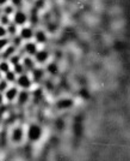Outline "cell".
I'll return each mask as SVG.
<instances>
[{
  "mask_svg": "<svg viewBox=\"0 0 130 161\" xmlns=\"http://www.w3.org/2000/svg\"><path fill=\"white\" fill-rule=\"evenodd\" d=\"M6 35H7L6 27H4V25L0 24V37H6Z\"/></svg>",
  "mask_w": 130,
  "mask_h": 161,
  "instance_id": "obj_26",
  "label": "cell"
},
{
  "mask_svg": "<svg viewBox=\"0 0 130 161\" xmlns=\"http://www.w3.org/2000/svg\"><path fill=\"white\" fill-rule=\"evenodd\" d=\"M73 100L72 99H68V97H65V99H60L58 102H56V107L58 109H67V108H71L73 106Z\"/></svg>",
  "mask_w": 130,
  "mask_h": 161,
  "instance_id": "obj_12",
  "label": "cell"
},
{
  "mask_svg": "<svg viewBox=\"0 0 130 161\" xmlns=\"http://www.w3.org/2000/svg\"><path fill=\"white\" fill-rule=\"evenodd\" d=\"M11 45V40L7 37H0V53L5 49L6 47H8Z\"/></svg>",
  "mask_w": 130,
  "mask_h": 161,
  "instance_id": "obj_18",
  "label": "cell"
},
{
  "mask_svg": "<svg viewBox=\"0 0 130 161\" xmlns=\"http://www.w3.org/2000/svg\"><path fill=\"white\" fill-rule=\"evenodd\" d=\"M33 30L31 29V28L29 27H24L22 28L19 30V33H18V35H19V37L22 39V40H25V41H30L31 39H33Z\"/></svg>",
  "mask_w": 130,
  "mask_h": 161,
  "instance_id": "obj_7",
  "label": "cell"
},
{
  "mask_svg": "<svg viewBox=\"0 0 130 161\" xmlns=\"http://www.w3.org/2000/svg\"><path fill=\"white\" fill-rule=\"evenodd\" d=\"M22 64H23V66L25 69V71H29V72H31L33 69L36 67V61L30 55H26L25 58H23L22 59Z\"/></svg>",
  "mask_w": 130,
  "mask_h": 161,
  "instance_id": "obj_8",
  "label": "cell"
},
{
  "mask_svg": "<svg viewBox=\"0 0 130 161\" xmlns=\"http://www.w3.org/2000/svg\"><path fill=\"white\" fill-rule=\"evenodd\" d=\"M33 59L36 61V64H46L49 59V53L46 49H39L37 53L33 55Z\"/></svg>",
  "mask_w": 130,
  "mask_h": 161,
  "instance_id": "obj_5",
  "label": "cell"
},
{
  "mask_svg": "<svg viewBox=\"0 0 130 161\" xmlns=\"http://www.w3.org/2000/svg\"><path fill=\"white\" fill-rule=\"evenodd\" d=\"M16 52H17V47H14L12 43H11L8 47H6L1 53H0V55H1V58H2L4 60H8L13 54H16Z\"/></svg>",
  "mask_w": 130,
  "mask_h": 161,
  "instance_id": "obj_11",
  "label": "cell"
},
{
  "mask_svg": "<svg viewBox=\"0 0 130 161\" xmlns=\"http://www.w3.org/2000/svg\"><path fill=\"white\" fill-rule=\"evenodd\" d=\"M1 60H2V58H1V55H0V61H1Z\"/></svg>",
  "mask_w": 130,
  "mask_h": 161,
  "instance_id": "obj_29",
  "label": "cell"
},
{
  "mask_svg": "<svg viewBox=\"0 0 130 161\" xmlns=\"http://www.w3.org/2000/svg\"><path fill=\"white\" fill-rule=\"evenodd\" d=\"M29 100H30V93L28 92V89H22V90H19L18 96H17L18 105H25V103H28Z\"/></svg>",
  "mask_w": 130,
  "mask_h": 161,
  "instance_id": "obj_10",
  "label": "cell"
},
{
  "mask_svg": "<svg viewBox=\"0 0 130 161\" xmlns=\"http://www.w3.org/2000/svg\"><path fill=\"white\" fill-rule=\"evenodd\" d=\"M17 27H18V25H16L14 23H10V24L6 27L7 34H8V35H11L12 37L13 36H17L18 33H19V31H18V29H17Z\"/></svg>",
  "mask_w": 130,
  "mask_h": 161,
  "instance_id": "obj_17",
  "label": "cell"
},
{
  "mask_svg": "<svg viewBox=\"0 0 130 161\" xmlns=\"http://www.w3.org/2000/svg\"><path fill=\"white\" fill-rule=\"evenodd\" d=\"M10 18H11V16H7V14H2L0 16V24L4 25V27H7V25L11 23V19H10Z\"/></svg>",
  "mask_w": 130,
  "mask_h": 161,
  "instance_id": "obj_20",
  "label": "cell"
},
{
  "mask_svg": "<svg viewBox=\"0 0 130 161\" xmlns=\"http://www.w3.org/2000/svg\"><path fill=\"white\" fill-rule=\"evenodd\" d=\"M11 64H10V61L8 60H2L0 61V71H1V74L2 75H5L6 72H8L10 70H11Z\"/></svg>",
  "mask_w": 130,
  "mask_h": 161,
  "instance_id": "obj_15",
  "label": "cell"
},
{
  "mask_svg": "<svg viewBox=\"0 0 130 161\" xmlns=\"http://www.w3.org/2000/svg\"><path fill=\"white\" fill-rule=\"evenodd\" d=\"M11 5H12L13 7H20L22 5H23V0H11Z\"/></svg>",
  "mask_w": 130,
  "mask_h": 161,
  "instance_id": "obj_25",
  "label": "cell"
},
{
  "mask_svg": "<svg viewBox=\"0 0 130 161\" xmlns=\"http://www.w3.org/2000/svg\"><path fill=\"white\" fill-rule=\"evenodd\" d=\"M19 93V88L17 86H12V87H8L4 92V99L7 102H13L14 100H17V96Z\"/></svg>",
  "mask_w": 130,
  "mask_h": 161,
  "instance_id": "obj_4",
  "label": "cell"
},
{
  "mask_svg": "<svg viewBox=\"0 0 130 161\" xmlns=\"http://www.w3.org/2000/svg\"><path fill=\"white\" fill-rule=\"evenodd\" d=\"M33 37H35V41L36 43H44L47 42V35L43 30H38L33 34Z\"/></svg>",
  "mask_w": 130,
  "mask_h": 161,
  "instance_id": "obj_14",
  "label": "cell"
},
{
  "mask_svg": "<svg viewBox=\"0 0 130 161\" xmlns=\"http://www.w3.org/2000/svg\"><path fill=\"white\" fill-rule=\"evenodd\" d=\"M8 61H10V64H11L12 66H14V65H17V64L22 63V58H20L19 55H17V54H13L12 57L8 59Z\"/></svg>",
  "mask_w": 130,
  "mask_h": 161,
  "instance_id": "obj_22",
  "label": "cell"
},
{
  "mask_svg": "<svg viewBox=\"0 0 130 161\" xmlns=\"http://www.w3.org/2000/svg\"><path fill=\"white\" fill-rule=\"evenodd\" d=\"M25 137V132H24V129L22 126H16L11 130V134H10V138L13 143L18 144V143H22L23 140Z\"/></svg>",
  "mask_w": 130,
  "mask_h": 161,
  "instance_id": "obj_2",
  "label": "cell"
},
{
  "mask_svg": "<svg viewBox=\"0 0 130 161\" xmlns=\"http://www.w3.org/2000/svg\"><path fill=\"white\" fill-rule=\"evenodd\" d=\"M16 84L18 88H22V89H29L32 84V80L30 78V76L24 72V74L17 76V80H16Z\"/></svg>",
  "mask_w": 130,
  "mask_h": 161,
  "instance_id": "obj_3",
  "label": "cell"
},
{
  "mask_svg": "<svg viewBox=\"0 0 130 161\" xmlns=\"http://www.w3.org/2000/svg\"><path fill=\"white\" fill-rule=\"evenodd\" d=\"M13 71H14V74L17 75V76H19V75L25 72V69H24V66H23V64L19 63V64H17V65L13 66Z\"/></svg>",
  "mask_w": 130,
  "mask_h": 161,
  "instance_id": "obj_21",
  "label": "cell"
},
{
  "mask_svg": "<svg viewBox=\"0 0 130 161\" xmlns=\"http://www.w3.org/2000/svg\"><path fill=\"white\" fill-rule=\"evenodd\" d=\"M0 125H1V123H0Z\"/></svg>",
  "mask_w": 130,
  "mask_h": 161,
  "instance_id": "obj_30",
  "label": "cell"
},
{
  "mask_svg": "<svg viewBox=\"0 0 130 161\" xmlns=\"http://www.w3.org/2000/svg\"><path fill=\"white\" fill-rule=\"evenodd\" d=\"M37 51H38V48H37V43L36 42L28 41L25 45H24V52L26 53V55L33 57L35 54L37 53Z\"/></svg>",
  "mask_w": 130,
  "mask_h": 161,
  "instance_id": "obj_9",
  "label": "cell"
},
{
  "mask_svg": "<svg viewBox=\"0 0 130 161\" xmlns=\"http://www.w3.org/2000/svg\"><path fill=\"white\" fill-rule=\"evenodd\" d=\"M4 80H6L8 83H11V84H13V83H16V80H17V75L14 74V71H8V72H6V74L4 75Z\"/></svg>",
  "mask_w": 130,
  "mask_h": 161,
  "instance_id": "obj_16",
  "label": "cell"
},
{
  "mask_svg": "<svg viewBox=\"0 0 130 161\" xmlns=\"http://www.w3.org/2000/svg\"><path fill=\"white\" fill-rule=\"evenodd\" d=\"M13 12H14V7L12 5H5L4 10H2V14H7V16H11Z\"/></svg>",
  "mask_w": 130,
  "mask_h": 161,
  "instance_id": "obj_24",
  "label": "cell"
},
{
  "mask_svg": "<svg viewBox=\"0 0 130 161\" xmlns=\"http://www.w3.org/2000/svg\"><path fill=\"white\" fill-rule=\"evenodd\" d=\"M42 134H43V130L42 128L37 125V124H31L28 130H26V137L30 142H37L42 137Z\"/></svg>",
  "mask_w": 130,
  "mask_h": 161,
  "instance_id": "obj_1",
  "label": "cell"
},
{
  "mask_svg": "<svg viewBox=\"0 0 130 161\" xmlns=\"http://www.w3.org/2000/svg\"><path fill=\"white\" fill-rule=\"evenodd\" d=\"M8 87H10V83H8L6 80H4V78L0 80V93H1V94H4V92H5Z\"/></svg>",
  "mask_w": 130,
  "mask_h": 161,
  "instance_id": "obj_23",
  "label": "cell"
},
{
  "mask_svg": "<svg viewBox=\"0 0 130 161\" xmlns=\"http://www.w3.org/2000/svg\"><path fill=\"white\" fill-rule=\"evenodd\" d=\"M44 74H46V71L42 67H35L32 71H31V76H32L35 82H39V80L44 77Z\"/></svg>",
  "mask_w": 130,
  "mask_h": 161,
  "instance_id": "obj_13",
  "label": "cell"
},
{
  "mask_svg": "<svg viewBox=\"0 0 130 161\" xmlns=\"http://www.w3.org/2000/svg\"><path fill=\"white\" fill-rule=\"evenodd\" d=\"M26 20H28V17H26V14L23 12V11H16L14 12V16H13V23L16 24V25H24L26 23Z\"/></svg>",
  "mask_w": 130,
  "mask_h": 161,
  "instance_id": "obj_6",
  "label": "cell"
},
{
  "mask_svg": "<svg viewBox=\"0 0 130 161\" xmlns=\"http://www.w3.org/2000/svg\"><path fill=\"white\" fill-rule=\"evenodd\" d=\"M7 3V0H0V6H5Z\"/></svg>",
  "mask_w": 130,
  "mask_h": 161,
  "instance_id": "obj_27",
  "label": "cell"
},
{
  "mask_svg": "<svg viewBox=\"0 0 130 161\" xmlns=\"http://www.w3.org/2000/svg\"><path fill=\"white\" fill-rule=\"evenodd\" d=\"M4 78V75L1 74V71H0V80H2Z\"/></svg>",
  "mask_w": 130,
  "mask_h": 161,
  "instance_id": "obj_28",
  "label": "cell"
},
{
  "mask_svg": "<svg viewBox=\"0 0 130 161\" xmlns=\"http://www.w3.org/2000/svg\"><path fill=\"white\" fill-rule=\"evenodd\" d=\"M47 71L50 75H55L59 72V67H58L56 64L52 63V64H48V65H47Z\"/></svg>",
  "mask_w": 130,
  "mask_h": 161,
  "instance_id": "obj_19",
  "label": "cell"
}]
</instances>
